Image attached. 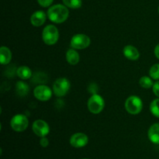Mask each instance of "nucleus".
I'll return each instance as SVG.
<instances>
[{
    "instance_id": "f257e3e1",
    "label": "nucleus",
    "mask_w": 159,
    "mask_h": 159,
    "mask_svg": "<svg viewBox=\"0 0 159 159\" xmlns=\"http://www.w3.org/2000/svg\"><path fill=\"white\" fill-rule=\"evenodd\" d=\"M48 17L52 23H62L66 21L69 16V11L66 6L61 4L54 5L48 10Z\"/></svg>"
},
{
    "instance_id": "f03ea898",
    "label": "nucleus",
    "mask_w": 159,
    "mask_h": 159,
    "mask_svg": "<svg viewBox=\"0 0 159 159\" xmlns=\"http://www.w3.org/2000/svg\"><path fill=\"white\" fill-rule=\"evenodd\" d=\"M59 38V32L54 25H48L42 32V39L48 45H54L57 42Z\"/></svg>"
},
{
    "instance_id": "7ed1b4c3",
    "label": "nucleus",
    "mask_w": 159,
    "mask_h": 159,
    "mask_svg": "<svg viewBox=\"0 0 159 159\" xmlns=\"http://www.w3.org/2000/svg\"><path fill=\"white\" fill-rule=\"evenodd\" d=\"M88 109L93 114H98L103 110L105 107V101L99 94L94 93L88 100Z\"/></svg>"
},
{
    "instance_id": "20e7f679",
    "label": "nucleus",
    "mask_w": 159,
    "mask_h": 159,
    "mask_svg": "<svg viewBox=\"0 0 159 159\" xmlns=\"http://www.w3.org/2000/svg\"><path fill=\"white\" fill-rule=\"evenodd\" d=\"M143 108V102L140 97L137 96H130L125 102V109L129 113L136 115L141 113Z\"/></svg>"
},
{
    "instance_id": "39448f33",
    "label": "nucleus",
    "mask_w": 159,
    "mask_h": 159,
    "mask_svg": "<svg viewBox=\"0 0 159 159\" xmlns=\"http://www.w3.org/2000/svg\"><path fill=\"white\" fill-rule=\"evenodd\" d=\"M70 89V82L66 78H59L53 85V92L57 97L65 96Z\"/></svg>"
},
{
    "instance_id": "423d86ee",
    "label": "nucleus",
    "mask_w": 159,
    "mask_h": 159,
    "mask_svg": "<svg viewBox=\"0 0 159 159\" xmlns=\"http://www.w3.org/2000/svg\"><path fill=\"white\" fill-rule=\"evenodd\" d=\"M90 43L91 40L89 36L83 34H78L73 36L70 45L71 48L75 50H83L88 48L90 45Z\"/></svg>"
},
{
    "instance_id": "0eeeda50",
    "label": "nucleus",
    "mask_w": 159,
    "mask_h": 159,
    "mask_svg": "<svg viewBox=\"0 0 159 159\" xmlns=\"http://www.w3.org/2000/svg\"><path fill=\"white\" fill-rule=\"evenodd\" d=\"M29 125L27 117L23 114H16L12 117L10 120V126L13 130L16 132H23Z\"/></svg>"
},
{
    "instance_id": "6e6552de",
    "label": "nucleus",
    "mask_w": 159,
    "mask_h": 159,
    "mask_svg": "<svg viewBox=\"0 0 159 159\" xmlns=\"http://www.w3.org/2000/svg\"><path fill=\"white\" fill-rule=\"evenodd\" d=\"M32 128L34 134L40 138L46 137L50 132L49 125L46 121L43 120H37L34 121Z\"/></svg>"
},
{
    "instance_id": "1a4fd4ad",
    "label": "nucleus",
    "mask_w": 159,
    "mask_h": 159,
    "mask_svg": "<svg viewBox=\"0 0 159 159\" xmlns=\"http://www.w3.org/2000/svg\"><path fill=\"white\" fill-rule=\"evenodd\" d=\"M34 95L36 99L40 101H48L52 96V91L48 86L44 85H37L34 90Z\"/></svg>"
},
{
    "instance_id": "9d476101",
    "label": "nucleus",
    "mask_w": 159,
    "mask_h": 159,
    "mask_svg": "<svg viewBox=\"0 0 159 159\" xmlns=\"http://www.w3.org/2000/svg\"><path fill=\"white\" fill-rule=\"evenodd\" d=\"M89 138L86 134L83 133L74 134L70 138V144L72 147L76 148H83L88 144Z\"/></svg>"
},
{
    "instance_id": "9b49d317",
    "label": "nucleus",
    "mask_w": 159,
    "mask_h": 159,
    "mask_svg": "<svg viewBox=\"0 0 159 159\" xmlns=\"http://www.w3.org/2000/svg\"><path fill=\"white\" fill-rule=\"evenodd\" d=\"M47 15L43 11L38 10L34 12L30 17V23L34 26H40L45 23Z\"/></svg>"
},
{
    "instance_id": "f8f14e48",
    "label": "nucleus",
    "mask_w": 159,
    "mask_h": 159,
    "mask_svg": "<svg viewBox=\"0 0 159 159\" xmlns=\"http://www.w3.org/2000/svg\"><path fill=\"white\" fill-rule=\"evenodd\" d=\"M123 53H124V55L130 61H137L140 57V53L138 50L132 45H127L124 47Z\"/></svg>"
},
{
    "instance_id": "ddd939ff",
    "label": "nucleus",
    "mask_w": 159,
    "mask_h": 159,
    "mask_svg": "<svg viewBox=\"0 0 159 159\" xmlns=\"http://www.w3.org/2000/svg\"><path fill=\"white\" fill-rule=\"evenodd\" d=\"M149 140L153 144H159V124H154L150 127L148 133Z\"/></svg>"
},
{
    "instance_id": "4468645a",
    "label": "nucleus",
    "mask_w": 159,
    "mask_h": 159,
    "mask_svg": "<svg viewBox=\"0 0 159 159\" xmlns=\"http://www.w3.org/2000/svg\"><path fill=\"white\" fill-rule=\"evenodd\" d=\"M12 59V52L9 48L2 46L0 48V63L2 65H7L11 61Z\"/></svg>"
},
{
    "instance_id": "2eb2a0df",
    "label": "nucleus",
    "mask_w": 159,
    "mask_h": 159,
    "mask_svg": "<svg viewBox=\"0 0 159 159\" xmlns=\"http://www.w3.org/2000/svg\"><path fill=\"white\" fill-rule=\"evenodd\" d=\"M79 60H80V56H79V53L75 51V49L71 48L67 51L66 61L68 64H70L71 65H75L79 63Z\"/></svg>"
},
{
    "instance_id": "dca6fc26",
    "label": "nucleus",
    "mask_w": 159,
    "mask_h": 159,
    "mask_svg": "<svg viewBox=\"0 0 159 159\" xmlns=\"http://www.w3.org/2000/svg\"><path fill=\"white\" fill-rule=\"evenodd\" d=\"M29 91L30 87L26 82H23V81H19V82H16V92L17 95L20 96V97L26 96L29 93Z\"/></svg>"
},
{
    "instance_id": "f3484780",
    "label": "nucleus",
    "mask_w": 159,
    "mask_h": 159,
    "mask_svg": "<svg viewBox=\"0 0 159 159\" xmlns=\"http://www.w3.org/2000/svg\"><path fill=\"white\" fill-rule=\"evenodd\" d=\"M16 75L21 79L26 80V79H29L32 76V71L29 67L23 65L17 68Z\"/></svg>"
},
{
    "instance_id": "a211bd4d",
    "label": "nucleus",
    "mask_w": 159,
    "mask_h": 159,
    "mask_svg": "<svg viewBox=\"0 0 159 159\" xmlns=\"http://www.w3.org/2000/svg\"><path fill=\"white\" fill-rule=\"evenodd\" d=\"M139 84L142 88L144 89H150L152 87H153V81L151 77L148 76H143L140 79Z\"/></svg>"
},
{
    "instance_id": "6ab92c4d",
    "label": "nucleus",
    "mask_w": 159,
    "mask_h": 159,
    "mask_svg": "<svg viewBox=\"0 0 159 159\" xmlns=\"http://www.w3.org/2000/svg\"><path fill=\"white\" fill-rule=\"evenodd\" d=\"M65 6L71 9H79L82 5V0H62Z\"/></svg>"
},
{
    "instance_id": "aec40b11",
    "label": "nucleus",
    "mask_w": 159,
    "mask_h": 159,
    "mask_svg": "<svg viewBox=\"0 0 159 159\" xmlns=\"http://www.w3.org/2000/svg\"><path fill=\"white\" fill-rule=\"evenodd\" d=\"M151 113L156 117L159 118V98L155 99L151 102L150 105Z\"/></svg>"
},
{
    "instance_id": "412c9836",
    "label": "nucleus",
    "mask_w": 159,
    "mask_h": 159,
    "mask_svg": "<svg viewBox=\"0 0 159 159\" xmlns=\"http://www.w3.org/2000/svg\"><path fill=\"white\" fill-rule=\"evenodd\" d=\"M149 75L152 79L159 80V64H155L151 67L149 70Z\"/></svg>"
},
{
    "instance_id": "4be33fe9",
    "label": "nucleus",
    "mask_w": 159,
    "mask_h": 159,
    "mask_svg": "<svg viewBox=\"0 0 159 159\" xmlns=\"http://www.w3.org/2000/svg\"><path fill=\"white\" fill-rule=\"evenodd\" d=\"M54 0H37L39 5L42 7H48L53 3Z\"/></svg>"
},
{
    "instance_id": "5701e85b",
    "label": "nucleus",
    "mask_w": 159,
    "mask_h": 159,
    "mask_svg": "<svg viewBox=\"0 0 159 159\" xmlns=\"http://www.w3.org/2000/svg\"><path fill=\"white\" fill-rule=\"evenodd\" d=\"M152 89H153L154 94H155L157 97L159 98V80L157 81L155 83H154Z\"/></svg>"
},
{
    "instance_id": "b1692460",
    "label": "nucleus",
    "mask_w": 159,
    "mask_h": 159,
    "mask_svg": "<svg viewBox=\"0 0 159 159\" xmlns=\"http://www.w3.org/2000/svg\"><path fill=\"white\" fill-rule=\"evenodd\" d=\"M40 144L41 147L47 148L48 145H49V140H48L46 137L41 138V139H40Z\"/></svg>"
},
{
    "instance_id": "393cba45",
    "label": "nucleus",
    "mask_w": 159,
    "mask_h": 159,
    "mask_svg": "<svg viewBox=\"0 0 159 159\" xmlns=\"http://www.w3.org/2000/svg\"><path fill=\"white\" fill-rule=\"evenodd\" d=\"M155 55L156 56L157 58L159 59V43L155 48Z\"/></svg>"
},
{
    "instance_id": "a878e982",
    "label": "nucleus",
    "mask_w": 159,
    "mask_h": 159,
    "mask_svg": "<svg viewBox=\"0 0 159 159\" xmlns=\"http://www.w3.org/2000/svg\"><path fill=\"white\" fill-rule=\"evenodd\" d=\"M158 12H159V7H158Z\"/></svg>"
},
{
    "instance_id": "bb28decb",
    "label": "nucleus",
    "mask_w": 159,
    "mask_h": 159,
    "mask_svg": "<svg viewBox=\"0 0 159 159\" xmlns=\"http://www.w3.org/2000/svg\"><path fill=\"white\" fill-rule=\"evenodd\" d=\"M83 159H87V158H83Z\"/></svg>"
}]
</instances>
